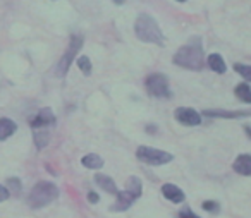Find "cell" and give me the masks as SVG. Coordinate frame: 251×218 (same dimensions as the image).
<instances>
[{
    "instance_id": "3957f363",
    "label": "cell",
    "mask_w": 251,
    "mask_h": 218,
    "mask_svg": "<svg viewBox=\"0 0 251 218\" xmlns=\"http://www.w3.org/2000/svg\"><path fill=\"white\" fill-rule=\"evenodd\" d=\"M59 197V187L50 180H40L33 186L31 193L28 196V204L33 210H40V208L49 206L50 203Z\"/></svg>"
},
{
    "instance_id": "7402d4cb",
    "label": "cell",
    "mask_w": 251,
    "mask_h": 218,
    "mask_svg": "<svg viewBox=\"0 0 251 218\" xmlns=\"http://www.w3.org/2000/svg\"><path fill=\"white\" fill-rule=\"evenodd\" d=\"M5 187L11 191V194H19L23 191V182L18 177H9L7 182H5Z\"/></svg>"
},
{
    "instance_id": "603a6c76",
    "label": "cell",
    "mask_w": 251,
    "mask_h": 218,
    "mask_svg": "<svg viewBox=\"0 0 251 218\" xmlns=\"http://www.w3.org/2000/svg\"><path fill=\"white\" fill-rule=\"evenodd\" d=\"M201 208L206 211V213H212V215H217L220 211V204L213 199H208V201H203L201 203Z\"/></svg>"
},
{
    "instance_id": "6da1fadb",
    "label": "cell",
    "mask_w": 251,
    "mask_h": 218,
    "mask_svg": "<svg viewBox=\"0 0 251 218\" xmlns=\"http://www.w3.org/2000/svg\"><path fill=\"white\" fill-rule=\"evenodd\" d=\"M172 62L176 66L182 67L188 71H201L203 66L206 64L205 52H203V45L200 38H191L189 43L177 50L172 57Z\"/></svg>"
},
{
    "instance_id": "5b68a950",
    "label": "cell",
    "mask_w": 251,
    "mask_h": 218,
    "mask_svg": "<svg viewBox=\"0 0 251 218\" xmlns=\"http://www.w3.org/2000/svg\"><path fill=\"white\" fill-rule=\"evenodd\" d=\"M136 158L140 160L141 163L150 167H160L165 165V163L172 162L174 156L171 155L169 151H164V149L158 148H151V146H138L136 149Z\"/></svg>"
},
{
    "instance_id": "ba28073f",
    "label": "cell",
    "mask_w": 251,
    "mask_h": 218,
    "mask_svg": "<svg viewBox=\"0 0 251 218\" xmlns=\"http://www.w3.org/2000/svg\"><path fill=\"white\" fill-rule=\"evenodd\" d=\"M55 122H57L55 114H53V110L49 107L38 110V114L33 115V117L29 119V125H31V129H43V127L49 129V127H52Z\"/></svg>"
},
{
    "instance_id": "277c9868",
    "label": "cell",
    "mask_w": 251,
    "mask_h": 218,
    "mask_svg": "<svg viewBox=\"0 0 251 218\" xmlns=\"http://www.w3.org/2000/svg\"><path fill=\"white\" fill-rule=\"evenodd\" d=\"M83 42H84V38L81 35H71L69 45H67L66 52H64V55L60 57V60L55 66V74L59 77H64L67 74V71L71 69V64L74 62L77 52H79L81 47H83Z\"/></svg>"
},
{
    "instance_id": "2e32d148",
    "label": "cell",
    "mask_w": 251,
    "mask_h": 218,
    "mask_svg": "<svg viewBox=\"0 0 251 218\" xmlns=\"http://www.w3.org/2000/svg\"><path fill=\"white\" fill-rule=\"evenodd\" d=\"M103 158L100 155H97V153H88V155H84L81 158V165L90 170H100L103 167Z\"/></svg>"
},
{
    "instance_id": "30bf717a",
    "label": "cell",
    "mask_w": 251,
    "mask_h": 218,
    "mask_svg": "<svg viewBox=\"0 0 251 218\" xmlns=\"http://www.w3.org/2000/svg\"><path fill=\"white\" fill-rule=\"evenodd\" d=\"M162 194H164L165 199L174 204H181V203H184V199H186L184 191L176 186V184H169V182L164 184V186H162Z\"/></svg>"
},
{
    "instance_id": "f546056e",
    "label": "cell",
    "mask_w": 251,
    "mask_h": 218,
    "mask_svg": "<svg viewBox=\"0 0 251 218\" xmlns=\"http://www.w3.org/2000/svg\"><path fill=\"white\" fill-rule=\"evenodd\" d=\"M176 2H186V0H176Z\"/></svg>"
},
{
    "instance_id": "52a82bcc",
    "label": "cell",
    "mask_w": 251,
    "mask_h": 218,
    "mask_svg": "<svg viewBox=\"0 0 251 218\" xmlns=\"http://www.w3.org/2000/svg\"><path fill=\"white\" fill-rule=\"evenodd\" d=\"M174 119L186 127H196L201 124V114L191 107H177L174 110Z\"/></svg>"
},
{
    "instance_id": "484cf974",
    "label": "cell",
    "mask_w": 251,
    "mask_h": 218,
    "mask_svg": "<svg viewBox=\"0 0 251 218\" xmlns=\"http://www.w3.org/2000/svg\"><path fill=\"white\" fill-rule=\"evenodd\" d=\"M88 201H90L91 204H97L98 201H100V196H98V193H95V191H90V193H88Z\"/></svg>"
},
{
    "instance_id": "9a60e30c",
    "label": "cell",
    "mask_w": 251,
    "mask_h": 218,
    "mask_svg": "<svg viewBox=\"0 0 251 218\" xmlns=\"http://www.w3.org/2000/svg\"><path fill=\"white\" fill-rule=\"evenodd\" d=\"M206 66L217 74H224L227 71V64H226V60L222 59L220 53H210V55L206 57Z\"/></svg>"
},
{
    "instance_id": "cb8c5ba5",
    "label": "cell",
    "mask_w": 251,
    "mask_h": 218,
    "mask_svg": "<svg viewBox=\"0 0 251 218\" xmlns=\"http://www.w3.org/2000/svg\"><path fill=\"white\" fill-rule=\"evenodd\" d=\"M179 218H200V217L189 206H184L181 211H179Z\"/></svg>"
},
{
    "instance_id": "ffe728a7",
    "label": "cell",
    "mask_w": 251,
    "mask_h": 218,
    "mask_svg": "<svg viewBox=\"0 0 251 218\" xmlns=\"http://www.w3.org/2000/svg\"><path fill=\"white\" fill-rule=\"evenodd\" d=\"M76 64H77V69H79L84 76H90L91 71H93V64H91V60L88 55H79L76 60Z\"/></svg>"
},
{
    "instance_id": "f1b7e54d",
    "label": "cell",
    "mask_w": 251,
    "mask_h": 218,
    "mask_svg": "<svg viewBox=\"0 0 251 218\" xmlns=\"http://www.w3.org/2000/svg\"><path fill=\"white\" fill-rule=\"evenodd\" d=\"M112 2H114L115 5H122L126 2V0H112Z\"/></svg>"
},
{
    "instance_id": "d4e9b609",
    "label": "cell",
    "mask_w": 251,
    "mask_h": 218,
    "mask_svg": "<svg viewBox=\"0 0 251 218\" xmlns=\"http://www.w3.org/2000/svg\"><path fill=\"white\" fill-rule=\"evenodd\" d=\"M9 197H11V191H9L5 186H2V184H0V203L7 201Z\"/></svg>"
},
{
    "instance_id": "8fae6325",
    "label": "cell",
    "mask_w": 251,
    "mask_h": 218,
    "mask_svg": "<svg viewBox=\"0 0 251 218\" xmlns=\"http://www.w3.org/2000/svg\"><path fill=\"white\" fill-rule=\"evenodd\" d=\"M232 169L236 173L239 175H244V177H250L251 175V155L250 153H243L239 155L232 163Z\"/></svg>"
},
{
    "instance_id": "83f0119b",
    "label": "cell",
    "mask_w": 251,
    "mask_h": 218,
    "mask_svg": "<svg viewBox=\"0 0 251 218\" xmlns=\"http://www.w3.org/2000/svg\"><path fill=\"white\" fill-rule=\"evenodd\" d=\"M244 132H246V136L251 139V125H244Z\"/></svg>"
},
{
    "instance_id": "8992f818",
    "label": "cell",
    "mask_w": 251,
    "mask_h": 218,
    "mask_svg": "<svg viewBox=\"0 0 251 218\" xmlns=\"http://www.w3.org/2000/svg\"><path fill=\"white\" fill-rule=\"evenodd\" d=\"M145 88L147 93L153 98H172V90L169 79L165 74L153 73L145 79Z\"/></svg>"
},
{
    "instance_id": "44dd1931",
    "label": "cell",
    "mask_w": 251,
    "mask_h": 218,
    "mask_svg": "<svg viewBox=\"0 0 251 218\" xmlns=\"http://www.w3.org/2000/svg\"><path fill=\"white\" fill-rule=\"evenodd\" d=\"M234 71H236L246 83H251V66L250 64H241V62L234 64Z\"/></svg>"
},
{
    "instance_id": "d6986e66",
    "label": "cell",
    "mask_w": 251,
    "mask_h": 218,
    "mask_svg": "<svg viewBox=\"0 0 251 218\" xmlns=\"http://www.w3.org/2000/svg\"><path fill=\"white\" fill-rule=\"evenodd\" d=\"M126 189L129 191V193H133L134 196L140 199L141 194H143V182H141L140 177L136 175H131L129 179H127V186H126Z\"/></svg>"
},
{
    "instance_id": "4fadbf2b",
    "label": "cell",
    "mask_w": 251,
    "mask_h": 218,
    "mask_svg": "<svg viewBox=\"0 0 251 218\" xmlns=\"http://www.w3.org/2000/svg\"><path fill=\"white\" fill-rule=\"evenodd\" d=\"M93 182L97 184L101 191H105V193H108V194H114V196H115V194L119 193L114 179H112V177H108V175H105V173H97V175L93 177Z\"/></svg>"
},
{
    "instance_id": "4316f807",
    "label": "cell",
    "mask_w": 251,
    "mask_h": 218,
    "mask_svg": "<svg viewBox=\"0 0 251 218\" xmlns=\"http://www.w3.org/2000/svg\"><path fill=\"white\" fill-rule=\"evenodd\" d=\"M157 131H158L157 125H147V132H150V134L151 132H157Z\"/></svg>"
},
{
    "instance_id": "9c48e42d",
    "label": "cell",
    "mask_w": 251,
    "mask_h": 218,
    "mask_svg": "<svg viewBox=\"0 0 251 218\" xmlns=\"http://www.w3.org/2000/svg\"><path fill=\"white\" fill-rule=\"evenodd\" d=\"M115 203L110 206V210L112 211H126V210H129L131 206H133V203L138 199L136 196H134L133 193H129L127 189H124V191H119L117 194H115Z\"/></svg>"
},
{
    "instance_id": "7a4b0ae2",
    "label": "cell",
    "mask_w": 251,
    "mask_h": 218,
    "mask_svg": "<svg viewBox=\"0 0 251 218\" xmlns=\"http://www.w3.org/2000/svg\"><path fill=\"white\" fill-rule=\"evenodd\" d=\"M134 35L143 43H155V45H164L165 36L162 33L158 23L150 14H140L134 21Z\"/></svg>"
},
{
    "instance_id": "4dcf8cb0",
    "label": "cell",
    "mask_w": 251,
    "mask_h": 218,
    "mask_svg": "<svg viewBox=\"0 0 251 218\" xmlns=\"http://www.w3.org/2000/svg\"><path fill=\"white\" fill-rule=\"evenodd\" d=\"M52 2H57V0H52Z\"/></svg>"
},
{
    "instance_id": "5bb4252c",
    "label": "cell",
    "mask_w": 251,
    "mask_h": 218,
    "mask_svg": "<svg viewBox=\"0 0 251 218\" xmlns=\"http://www.w3.org/2000/svg\"><path fill=\"white\" fill-rule=\"evenodd\" d=\"M16 131H18V124H16L12 119H9V117L0 119V141L9 139Z\"/></svg>"
},
{
    "instance_id": "e0dca14e",
    "label": "cell",
    "mask_w": 251,
    "mask_h": 218,
    "mask_svg": "<svg viewBox=\"0 0 251 218\" xmlns=\"http://www.w3.org/2000/svg\"><path fill=\"white\" fill-rule=\"evenodd\" d=\"M33 141H35L36 149H43L50 141V132L49 129H33Z\"/></svg>"
},
{
    "instance_id": "7c38bea8",
    "label": "cell",
    "mask_w": 251,
    "mask_h": 218,
    "mask_svg": "<svg viewBox=\"0 0 251 218\" xmlns=\"http://www.w3.org/2000/svg\"><path fill=\"white\" fill-rule=\"evenodd\" d=\"M205 117H210V119H239V117H246L250 115V112H237V110H203Z\"/></svg>"
},
{
    "instance_id": "ac0fdd59",
    "label": "cell",
    "mask_w": 251,
    "mask_h": 218,
    "mask_svg": "<svg viewBox=\"0 0 251 218\" xmlns=\"http://www.w3.org/2000/svg\"><path fill=\"white\" fill-rule=\"evenodd\" d=\"M234 95L239 98L243 103H251V86L248 83H239L234 88Z\"/></svg>"
}]
</instances>
